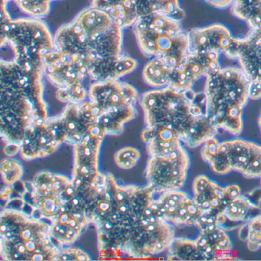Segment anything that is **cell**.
<instances>
[{
	"label": "cell",
	"mask_w": 261,
	"mask_h": 261,
	"mask_svg": "<svg viewBox=\"0 0 261 261\" xmlns=\"http://www.w3.org/2000/svg\"><path fill=\"white\" fill-rule=\"evenodd\" d=\"M123 30L107 13L89 6L56 31L54 49L78 60L93 82L120 80L138 64L123 51Z\"/></svg>",
	"instance_id": "cell-1"
},
{
	"label": "cell",
	"mask_w": 261,
	"mask_h": 261,
	"mask_svg": "<svg viewBox=\"0 0 261 261\" xmlns=\"http://www.w3.org/2000/svg\"><path fill=\"white\" fill-rule=\"evenodd\" d=\"M156 195L150 186H122L113 174L107 175L105 190L89 218L98 233L100 259L124 257L130 233L153 211Z\"/></svg>",
	"instance_id": "cell-2"
},
{
	"label": "cell",
	"mask_w": 261,
	"mask_h": 261,
	"mask_svg": "<svg viewBox=\"0 0 261 261\" xmlns=\"http://www.w3.org/2000/svg\"><path fill=\"white\" fill-rule=\"evenodd\" d=\"M1 138L5 153H19L30 130L44 123L49 106L44 99V73L26 71L12 60L1 59Z\"/></svg>",
	"instance_id": "cell-3"
},
{
	"label": "cell",
	"mask_w": 261,
	"mask_h": 261,
	"mask_svg": "<svg viewBox=\"0 0 261 261\" xmlns=\"http://www.w3.org/2000/svg\"><path fill=\"white\" fill-rule=\"evenodd\" d=\"M139 104L144 114V129L167 130L191 148L202 145L219 133L207 116L204 92L168 86L146 92L139 98Z\"/></svg>",
	"instance_id": "cell-4"
},
{
	"label": "cell",
	"mask_w": 261,
	"mask_h": 261,
	"mask_svg": "<svg viewBox=\"0 0 261 261\" xmlns=\"http://www.w3.org/2000/svg\"><path fill=\"white\" fill-rule=\"evenodd\" d=\"M50 225L21 208L4 207L0 215L3 260L58 261L59 248L50 237Z\"/></svg>",
	"instance_id": "cell-5"
},
{
	"label": "cell",
	"mask_w": 261,
	"mask_h": 261,
	"mask_svg": "<svg viewBox=\"0 0 261 261\" xmlns=\"http://www.w3.org/2000/svg\"><path fill=\"white\" fill-rule=\"evenodd\" d=\"M205 77L208 119L218 129L239 136L243 130L244 108L249 99V80L236 67L221 68Z\"/></svg>",
	"instance_id": "cell-6"
},
{
	"label": "cell",
	"mask_w": 261,
	"mask_h": 261,
	"mask_svg": "<svg viewBox=\"0 0 261 261\" xmlns=\"http://www.w3.org/2000/svg\"><path fill=\"white\" fill-rule=\"evenodd\" d=\"M1 0V47L10 49L12 60L26 71L44 73V58L54 49V35L41 18H12Z\"/></svg>",
	"instance_id": "cell-7"
},
{
	"label": "cell",
	"mask_w": 261,
	"mask_h": 261,
	"mask_svg": "<svg viewBox=\"0 0 261 261\" xmlns=\"http://www.w3.org/2000/svg\"><path fill=\"white\" fill-rule=\"evenodd\" d=\"M106 136L99 125H93L83 141L73 146L72 181L88 220L107 184V175L99 169L100 152Z\"/></svg>",
	"instance_id": "cell-8"
},
{
	"label": "cell",
	"mask_w": 261,
	"mask_h": 261,
	"mask_svg": "<svg viewBox=\"0 0 261 261\" xmlns=\"http://www.w3.org/2000/svg\"><path fill=\"white\" fill-rule=\"evenodd\" d=\"M202 158L216 174L234 171L247 179L261 178V145L243 139L219 142L216 137L203 144Z\"/></svg>",
	"instance_id": "cell-9"
},
{
	"label": "cell",
	"mask_w": 261,
	"mask_h": 261,
	"mask_svg": "<svg viewBox=\"0 0 261 261\" xmlns=\"http://www.w3.org/2000/svg\"><path fill=\"white\" fill-rule=\"evenodd\" d=\"M174 238L173 225L159 216L153 208L130 233L124 257L150 258L168 249Z\"/></svg>",
	"instance_id": "cell-10"
},
{
	"label": "cell",
	"mask_w": 261,
	"mask_h": 261,
	"mask_svg": "<svg viewBox=\"0 0 261 261\" xmlns=\"http://www.w3.org/2000/svg\"><path fill=\"white\" fill-rule=\"evenodd\" d=\"M181 21L161 13L138 18L133 26L138 46L147 58H162L173 47L182 32Z\"/></svg>",
	"instance_id": "cell-11"
},
{
	"label": "cell",
	"mask_w": 261,
	"mask_h": 261,
	"mask_svg": "<svg viewBox=\"0 0 261 261\" xmlns=\"http://www.w3.org/2000/svg\"><path fill=\"white\" fill-rule=\"evenodd\" d=\"M189 166V156L183 145L167 156H150L145 170L147 185L156 195L181 190L186 181Z\"/></svg>",
	"instance_id": "cell-12"
},
{
	"label": "cell",
	"mask_w": 261,
	"mask_h": 261,
	"mask_svg": "<svg viewBox=\"0 0 261 261\" xmlns=\"http://www.w3.org/2000/svg\"><path fill=\"white\" fill-rule=\"evenodd\" d=\"M155 212L176 226L196 227L203 210L193 198L181 190L158 194L153 204Z\"/></svg>",
	"instance_id": "cell-13"
},
{
	"label": "cell",
	"mask_w": 261,
	"mask_h": 261,
	"mask_svg": "<svg viewBox=\"0 0 261 261\" xmlns=\"http://www.w3.org/2000/svg\"><path fill=\"white\" fill-rule=\"evenodd\" d=\"M190 51L224 54L228 58L237 59L239 38H234L228 28L213 24L192 29L188 32Z\"/></svg>",
	"instance_id": "cell-14"
},
{
	"label": "cell",
	"mask_w": 261,
	"mask_h": 261,
	"mask_svg": "<svg viewBox=\"0 0 261 261\" xmlns=\"http://www.w3.org/2000/svg\"><path fill=\"white\" fill-rule=\"evenodd\" d=\"M137 98L136 88L119 80L93 82L88 88V100L99 112L135 106Z\"/></svg>",
	"instance_id": "cell-15"
},
{
	"label": "cell",
	"mask_w": 261,
	"mask_h": 261,
	"mask_svg": "<svg viewBox=\"0 0 261 261\" xmlns=\"http://www.w3.org/2000/svg\"><path fill=\"white\" fill-rule=\"evenodd\" d=\"M219 56L220 54L215 52L190 51L182 64L173 70L169 86L179 90H193L201 77L222 68L219 64Z\"/></svg>",
	"instance_id": "cell-16"
},
{
	"label": "cell",
	"mask_w": 261,
	"mask_h": 261,
	"mask_svg": "<svg viewBox=\"0 0 261 261\" xmlns=\"http://www.w3.org/2000/svg\"><path fill=\"white\" fill-rule=\"evenodd\" d=\"M45 124L61 144L67 143L72 146L81 142L93 125L80 104L74 103H67L58 116L48 118Z\"/></svg>",
	"instance_id": "cell-17"
},
{
	"label": "cell",
	"mask_w": 261,
	"mask_h": 261,
	"mask_svg": "<svg viewBox=\"0 0 261 261\" xmlns=\"http://www.w3.org/2000/svg\"><path fill=\"white\" fill-rule=\"evenodd\" d=\"M193 199L203 211L221 215L227 205L242 194L236 184L222 187L205 175L195 178L193 184Z\"/></svg>",
	"instance_id": "cell-18"
},
{
	"label": "cell",
	"mask_w": 261,
	"mask_h": 261,
	"mask_svg": "<svg viewBox=\"0 0 261 261\" xmlns=\"http://www.w3.org/2000/svg\"><path fill=\"white\" fill-rule=\"evenodd\" d=\"M44 76L57 90L84 84L88 78L68 55L55 49L44 57Z\"/></svg>",
	"instance_id": "cell-19"
},
{
	"label": "cell",
	"mask_w": 261,
	"mask_h": 261,
	"mask_svg": "<svg viewBox=\"0 0 261 261\" xmlns=\"http://www.w3.org/2000/svg\"><path fill=\"white\" fill-rule=\"evenodd\" d=\"M48 222L51 239L58 248L73 245L90 225L85 213L68 210L61 212Z\"/></svg>",
	"instance_id": "cell-20"
},
{
	"label": "cell",
	"mask_w": 261,
	"mask_h": 261,
	"mask_svg": "<svg viewBox=\"0 0 261 261\" xmlns=\"http://www.w3.org/2000/svg\"><path fill=\"white\" fill-rule=\"evenodd\" d=\"M261 188L247 194H241L230 202L221 215L219 224L226 231L240 228L255 216L261 214Z\"/></svg>",
	"instance_id": "cell-21"
},
{
	"label": "cell",
	"mask_w": 261,
	"mask_h": 261,
	"mask_svg": "<svg viewBox=\"0 0 261 261\" xmlns=\"http://www.w3.org/2000/svg\"><path fill=\"white\" fill-rule=\"evenodd\" d=\"M90 6L107 13L123 29L150 14L145 0H91Z\"/></svg>",
	"instance_id": "cell-22"
},
{
	"label": "cell",
	"mask_w": 261,
	"mask_h": 261,
	"mask_svg": "<svg viewBox=\"0 0 261 261\" xmlns=\"http://www.w3.org/2000/svg\"><path fill=\"white\" fill-rule=\"evenodd\" d=\"M237 60L250 82H261V29H250L239 38Z\"/></svg>",
	"instance_id": "cell-23"
},
{
	"label": "cell",
	"mask_w": 261,
	"mask_h": 261,
	"mask_svg": "<svg viewBox=\"0 0 261 261\" xmlns=\"http://www.w3.org/2000/svg\"><path fill=\"white\" fill-rule=\"evenodd\" d=\"M196 242L205 260H235L231 239L221 226L201 231Z\"/></svg>",
	"instance_id": "cell-24"
},
{
	"label": "cell",
	"mask_w": 261,
	"mask_h": 261,
	"mask_svg": "<svg viewBox=\"0 0 261 261\" xmlns=\"http://www.w3.org/2000/svg\"><path fill=\"white\" fill-rule=\"evenodd\" d=\"M60 145L44 122L34 127L26 135L20 147V156L26 161L40 159L52 154Z\"/></svg>",
	"instance_id": "cell-25"
},
{
	"label": "cell",
	"mask_w": 261,
	"mask_h": 261,
	"mask_svg": "<svg viewBox=\"0 0 261 261\" xmlns=\"http://www.w3.org/2000/svg\"><path fill=\"white\" fill-rule=\"evenodd\" d=\"M173 69L160 58H153L144 67L143 78L146 84L154 89L168 87Z\"/></svg>",
	"instance_id": "cell-26"
},
{
	"label": "cell",
	"mask_w": 261,
	"mask_h": 261,
	"mask_svg": "<svg viewBox=\"0 0 261 261\" xmlns=\"http://www.w3.org/2000/svg\"><path fill=\"white\" fill-rule=\"evenodd\" d=\"M169 260H205L196 240L174 238L168 248Z\"/></svg>",
	"instance_id": "cell-27"
},
{
	"label": "cell",
	"mask_w": 261,
	"mask_h": 261,
	"mask_svg": "<svg viewBox=\"0 0 261 261\" xmlns=\"http://www.w3.org/2000/svg\"><path fill=\"white\" fill-rule=\"evenodd\" d=\"M231 12L248 23L250 29H261V0H234Z\"/></svg>",
	"instance_id": "cell-28"
},
{
	"label": "cell",
	"mask_w": 261,
	"mask_h": 261,
	"mask_svg": "<svg viewBox=\"0 0 261 261\" xmlns=\"http://www.w3.org/2000/svg\"><path fill=\"white\" fill-rule=\"evenodd\" d=\"M239 237L246 242L248 249L253 252L261 248V214L251 219L240 227Z\"/></svg>",
	"instance_id": "cell-29"
},
{
	"label": "cell",
	"mask_w": 261,
	"mask_h": 261,
	"mask_svg": "<svg viewBox=\"0 0 261 261\" xmlns=\"http://www.w3.org/2000/svg\"><path fill=\"white\" fill-rule=\"evenodd\" d=\"M149 13H161L181 21L185 12L181 8L179 0H146Z\"/></svg>",
	"instance_id": "cell-30"
},
{
	"label": "cell",
	"mask_w": 261,
	"mask_h": 261,
	"mask_svg": "<svg viewBox=\"0 0 261 261\" xmlns=\"http://www.w3.org/2000/svg\"><path fill=\"white\" fill-rule=\"evenodd\" d=\"M8 3L13 2L17 7L26 15L34 18H42L50 12L51 5L58 0H5Z\"/></svg>",
	"instance_id": "cell-31"
},
{
	"label": "cell",
	"mask_w": 261,
	"mask_h": 261,
	"mask_svg": "<svg viewBox=\"0 0 261 261\" xmlns=\"http://www.w3.org/2000/svg\"><path fill=\"white\" fill-rule=\"evenodd\" d=\"M1 174L6 186H13L21 180L24 175V168L17 160L3 159L1 162Z\"/></svg>",
	"instance_id": "cell-32"
},
{
	"label": "cell",
	"mask_w": 261,
	"mask_h": 261,
	"mask_svg": "<svg viewBox=\"0 0 261 261\" xmlns=\"http://www.w3.org/2000/svg\"><path fill=\"white\" fill-rule=\"evenodd\" d=\"M55 96L60 102L64 103L80 104L88 97V90L85 88L84 84H77L67 88L58 89Z\"/></svg>",
	"instance_id": "cell-33"
},
{
	"label": "cell",
	"mask_w": 261,
	"mask_h": 261,
	"mask_svg": "<svg viewBox=\"0 0 261 261\" xmlns=\"http://www.w3.org/2000/svg\"><path fill=\"white\" fill-rule=\"evenodd\" d=\"M140 152L132 147H126L115 153L114 161L120 168L130 170L133 168L140 158Z\"/></svg>",
	"instance_id": "cell-34"
},
{
	"label": "cell",
	"mask_w": 261,
	"mask_h": 261,
	"mask_svg": "<svg viewBox=\"0 0 261 261\" xmlns=\"http://www.w3.org/2000/svg\"><path fill=\"white\" fill-rule=\"evenodd\" d=\"M87 261L91 260L90 255L84 250L70 246L59 248L58 261Z\"/></svg>",
	"instance_id": "cell-35"
},
{
	"label": "cell",
	"mask_w": 261,
	"mask_h": 261,
	"mask_svg": "<svg viewBox=\"0 0 261 261\" xmlns=\"http://www.w3.org/2000/svg\"><path fill=\"white\" fill-rule=\"evenodd\" d=\"M248 96L252 100H258L261 99V82L251 81L248 87Z\"/></svg>",
	"instance_id": "cell-36"
},
{
	"label": "cell",
	"mask_w": 261,
	"mask_h": 261,
	"mask_svg": "<svg viewBox=\"0 0 261 261\" xmlns=\"http://www.w3.org/2000/svg\"><path fill=\"white\" fill-rule=\"evenodd\" d=\"M208 4L216 9H226L232 6L234 0H205Z\"/></svg>",
	"instance_id": "cell-37"
},
{
	"label": "cell",
	"mask_w": 261,
	"mask_h": 261,
	"mask_svg": "<svg viewBox=\"0 0 261 261\" xmlns=\"http://www.w3.org/2000/svg\"><path fill=\"white\" fill-rule=\"evenodd\" d=\"M258 125H259V128H260V135H261V112L260 116H259L258 119Z\"/></svg>",
	"instance_id": "cell-38"
},
{
	"label": "cell",
	"mask_w": 261,
	"mask_h": 261,
	"mask_svg": "<svg viewBox=\"0 0 261 261\" xmlns=\"http://www.w3.org/2000/svg\"><path fill=\"white\" fill-rule=\"evenodd\" d=\"M260 188H261V178H260Z\"/></svg>",
	"instance_id": "cell-39"
}]
</instances>
